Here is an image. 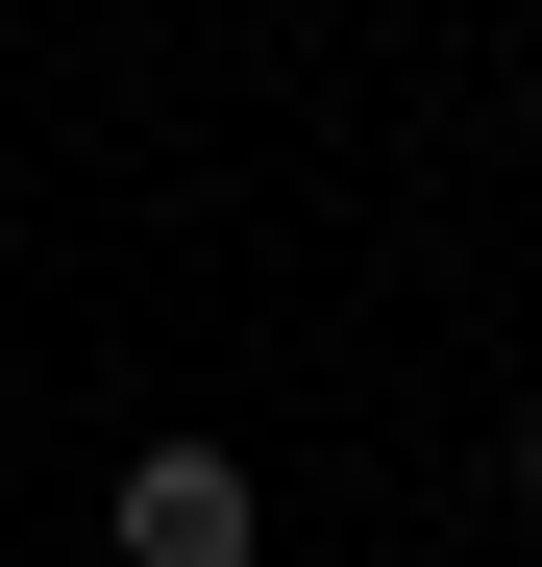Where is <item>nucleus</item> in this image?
I'll return each mask as SVG.
<instances>
[{"label": "nucleus", "mask_w": 542, "mask_h": 567, "mask_svg": "<svg viewBox=\"0 0 542 567\" xmlns=\"http://www.w3.org/2000/svg\"><path fill=\"white\" fill-rule=\"evenodd\" d=\"M518 494H542V420H518Z\"/></svg>", "instance_id": "2"}, {"label": "nucleus", "mask_w": 542, "mask_h": 567, "mask_svg": "<svg viewBox=\"0 0 542 567\" xmlns=\"http://www.w3.org/2000/svg\"><path fill=\"white\" fill-rule=\"evenodd\" d=\"M100 543H124V567H247V543H271V494H247V444H124Z\"/></svg>", "instance_id": "1"}]
</instances>
